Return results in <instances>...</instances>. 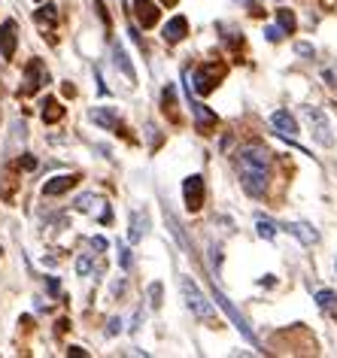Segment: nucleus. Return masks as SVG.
<instances>
[{"instance_id": "obj_1", "label": "nucleus", "mask_w": 337, "mask_h": 358, "mask_svg": "<svg viewBox=\"0 0 337 358\" xmlns=\"http://www.w3.org/2000/svg\"><path fill=\"white\" fill-rule=\"evenodd\" d=\"M180 289H182V298H185V307H189V313L194 319H201V322H210L216 313H213V303L207 301V294H203L198 289V282L192 280V276H182L180 280Z\"/></svg>"}, {"instance_id": "obj_2", "label": "nucleus", "mask_w": 337, "mask_h": 358, "mask_svg": "<svg viewBox=\"0 0 337 358\" xmlns=\"http://www.w3.org/2000/svg\"><path fill=\"white\" fill-rule=\"evenodd\" d=\"M304 119L310 122V134L319 146H334V134H331V122L322 106H304Z\"/></svg>"}, {"instance_id": "obj_3", "label": "nucleus", "mask_w": 337, "mask_h": 358, "mask_svg": "<svg viewBox=\"0 0 337 358\" xmlns=\"http://www.w3.org/2000/svg\"><path fill=\"white\" fill-rule=\"evenodd\" d=\"M237 170H241V185L246 194L261 198V194L268 192V170L264 167H237Z\"/></svg>"}, {"instance_id": "obj_4", "label": "nucleus", "mask_w": 337, "mask_h": 358, "mask_svg": "<svg viewBox=\"0 0 337 358\" xmlns=\"http://www.w3.org/2000/svg\"><path fill=\"white\" fill-rule=\"evenodd\" d=\"M237 167H264L271 170V152L264 146H243L237 152Z\"/></svg>"}, {"instance_id": "obj_5", "label": "nucleus", "mask_w": 337, "mask_h": 358, "mask_svg": "<svg viewBox=\"0 0 337 358\" xmlns=\"http://www.w3.org/2000/svg\"><path fill=\"white\" fill-rule=\"evenodd\" d=\"M182 198H185V207L189 213H198L203 207V176L192 173L189 179L182 182Z\"/></svg>"}, {"instance_id": "obj_6", "label": "nucleus", "mask_w": 337, "mask_h": 358, "mask_svg": "<svg viewBox=\"0 0 337 358\" xmlns=\"http://www.w3.org/2000/svg\"><path fill=\"white\" fill-rule=\"evenodd\" d=\"M76 182H79V176H76V173H61V176H52L49 182L43 185V194H49V198H55V194H64V192H70Z\"/></svg>"}, {"instance_id": "obj_7", "label": "nucleus", "mask_w": 337, "mask_h": 358, "mask_svg": "<svg viewBox=\"0 0 337 358\" xmlns=\"http://www.w3.org/2000/svg\"><path fill=\"white\" fill-rule=\"evenodd\" d=\"M216 79H219V73H216V67H201L198 70V73H194V92H198V94H210L213 92V88H216L219 83H216Z\"/></svg>"}, {"instance_id": "obj_8", "label": "nucleus", "mask_w": 337, "mask_h": 358, "mask_svg": "<svg viewBox=\"0 0 337 358\" xmlns=\"http://www.w3.org/2000/svg\"><path fill=\"white\" fill-rule=\"evenodd\" d=\"M15 22H3L0 24V55L3 58H13L15 55Z\"/></svg>"}, {"instance_id": "obj_9", "label": "nucleus", "mask_w": 337, "mask_h": 358, "mask_svg": "<svg viewBox=\"0 0 337 358\" xmlns=\"http://www.w3.org/2000/svg\"><path fill=\"white\" fill-rule=\"evenodd\" d=\"M271 124L277 128V134H289V137H295V134H298V122H295V115H292L289 110H277V113H273Z\"/></svg>"}, {"instance_id": "obj_10", "label": "nucleus", "mask_w": 337, "mask_h": 358, "mask_svg": "<svg viewBox=\"0 0 337 358\" xmlns=\"http://www.w3.org/2000/svg\"><path fill=\"white\" fill-rule=\"evenodd\" d=\"M146 231H149V216H146V213H140V210H134V213H131L128 240H131V243H140V240L146 237Z\"/></svg>"}, {"instance_id": "obj_11", "label": "nucleus", "mask_w": 337, "mask_h": 358, "mask_svg": "<svg viewBox=\"0 0 337 358\" xmlns=\"http://www.w3.org/2000/svg\"><path fill=\"white\" fill-rule=\"evenodd\" d=\"M192 113H194V122H198V131H210V128H216L219 124L216 113L207 110V106L198 103V101H192Z\"/></svg>"}, {"instance_id": "obj_12", "label": "nucleus", "mask_w": 337, "mask_h": 358, "mask_svg": "<svg viewBox=\"0 0 337 358\" xmlns=\"http://www.w3.org/2000/svg\"><path fill=\"white\" fill-rule=\"evenodd\" d=\"M280 228H282V231H289V234H295V237H298L304 246H313L316 240H319V234H316V231L307 225V222H292V225H280Z\"/></svg>"}, {"instance_id": "obj_13", "label": "nucleus", "mask_w": 337, "mask_h": 358, "mask_svg": "<svg viewBox=\"0 0 337 358\" xmlns=\"http://www.w3.org/2000/svg\"><path fill=\"white\" fill-rule=\"evenodd\" d=\"M185 34H189V22H185L182 15H173V19L164 24V40L167 43H180Z\"/></svg>"}, {"instance_id": "obj_14", "label": "nucleus", "mask_w": 337, "mask_h": 358, "mask_svg": "<svg viewBox=\"0 0 337 358\" xmlns=\"http://www.w3.org/2000/svg\"><path fill=\"white\" fill-rule=\"evenodd\" d=\"M88 115H92V122H94V124H101V128H106V131H113V128L119 124L116 113H113V110H103V106H94V110L88 113Z\"/></svg>"}, {"instance_id": "obj_15", "label": "nucleus", "mask_w": 337, "mask_h": 358, "mask_svg": "<svg viewBox=\"0 0 337 358\" xmlns=\"http://www.w3.org/2000/svg\"><path fill=\"white\" fill-rule=\"evenodd\" d=\"M113 58H116V67L131 79V83H134L137 73H134V67H131V61H128V55H125V49H122V46H113Z\"/></svg>"}, {"instance_id": "obj_16", "label": "nucleus", "mask_w": 337, "mask_h": 358, "mask_svg": "<svg viewBox=\"0 0 337 358\" xmlns=\"http://www.w3.org/2000/svg\"><path fill=\"white\" fill-rule=\"evenodd\" d=\"M255 231H259V237H261V240H273V237H277V231H280V225H277L273 219L259 216V219H255Z\"/></svg>"}, {"instance_id": "obj_17", "label": "nucleus", "mask_w": 337, "mask_h": 358, "mask_svg": "<svg viewBox=\"0 0 337 358\" xmlns=\"http://www.w3.org/2000/svg\"><path fill=\"white\" fill-rule=\"evenodd\" d=\"M137 6H140V19H143V28H152L155 19H158V10L152 3H146V0H137Z\"/></svg>"}, {"instance_id": "obj_18", "label": "nucleus", "mask_w": 337, "mask_h": 358, "mask_svg": "<svg viewBox=\"0 0 337 358\" xmlns=\"http://www.w3.org/2000/svg\"><path fill=\"white\" fill-rule=\"evenodd\" d=\"M97 203H101V198L88 192V194H79V198H76V210H79V213H94Z\"/></svg>"}, {"instance_id": "obj_19", "label": "nucleus", "mask_w": 337, "mask_h": 358, "mask_svg": "<svg viewBox=\"0 0 337 358\" xmlns=\"http://www.w3.org/2000/svg\"><path fill=\"white\" fill-rule=\"evenodd\" d=\"M92 271H94V258H92V252L79 255V258H76V273H79V276H88Z\"/></svg>"}, {"instance_id": "obj_20", "label": "nucleus", "mask_w": 337, "mask_h": 358, "mask_svg": "<svg viewBox=\"0 0 337 358\" xmlns=\"http://www.w3.org/2000/svg\"><path fill=\"white\" fill-rule=\"evenodd\" d=\"M277 15H280V28H282V31H289V34L295 31V24H298V22H295V13H292V10H280Z\"/></svg>"}, {"instance_id": "obj_21", "label": "nucleus", "mask_w": 337, "mask_h": 358, "mask_svg": "<svg viewBox=\"0 0 337 358\" xmlns=\"http://www.w3.org/2000/svg\"><path fill=\"white\" fill-rule=\"evenodd\" d=\"M61 113H64V110H61L55 101H46V110H43V122H58Z\"/></svg>"}, {"instance_id": "obj_22", "label": "nucleus", "mask_w": 337, "mask_h": 358, "mask_svg": "<svg viewBox=\"0 0 337 358\" xmlns=\"http://www.w3.org/2000/svg\"><path fill=\"white\" fill-rule=\"evenodd\" d=\"M55 19H58V15H55V6H52V3H46V6H43V10L37 13V22H40V24H55Z\"/></svg>"}, {"instance_id": "obj_23", "label": "nucleus", "mask_w": 337, "mask_h": 358, "mask_svg": "<svg viewBox=\"0 0 337 358\" xmlns=\"http://www.w3.org/2000/svg\"><path fill=\"white\" fill-rule=\"evenodd\" d=\"M149 307H152V310L162 307V282H152V285H149Z\"/></svg>"}, {"instance_id": "obj_24", "label": "nucleus", "mask_w": 337, "mask_h": 358, "mask_svg": "<svg viewBox=\"0 0 337 358\" xmlns=\"http://www.w3.org/2000/svg\"><path fill=\"white\" fill-rule=\"evenodd\" d=\"M334 301H337V294H334V292H328V289L316 292V303H319V307H322V310H328V307H331Z\"/></svg>"}, {"instance_id": "obj_25", "label": "nucleus", "mask_w": 337, "mask_h": 358, "mask_svg": "<svg viewBox=\"0 0 337 358\" xmlns=\"http://www.w3.org/2000/svg\"><path fill=\"white\" fill-rule=\"evenodd\" d=\"M264 37H268L271 43H280L282 40V28H277V24H268V28H264Z\"/></svg>"}, {"instance_id": "obj_26", "label": "nucleus", "mask_w": 337, "mask_h": 358, "mask_svg": "<svg viewBox=\"0 0 337 358\" xmlns=\"http://www.w3.org/2000/svg\"><path fill=\"white\" fill-rule=\"evenodd\" d=\"M119 264H122V271H131V252H128V246H119Z\"/></svg>"}, {"instance_id": "obj_27", "label": "nucleus", "mask_w": 337, "mask_h": 358, "mask_svg": "<svg viewBox=\"0 0 337 358\" xmlns=\"http://www.w3.org/2000/svg\"><path fill=\"white\" fill-rule=\"evenodd\" d=\"M295 52H298V55H304V58H316V49L310 46V43H298Z\"/></svg>"}, {"instance_id": "obj_28", "label": "nucleus", "mask_w": 337, "mask_h": 358, "mask_svg": "<svg viewBox=\"0 0 337 358\" xmlns=\"http://www.w3.org/2000/svg\"><path fill=\"white\" fill-rule=\"evenodd\" d=\"M119 331H122V319H110V328H106V334H110V337H116Z\"/></svg>"}, {"instance_id": "obj_29", "label": "nucleus", "mask_w": 337, "mask_h": 358, "mask_svg": "<svg viewBox=\"0 0 337 358\" xmlns=\"http://www.w3.org/2000/svg\"><path fill=\"white\" fill-rule=\"evenodd\" d=\"M92 246H94V249H101V252H103V249H106V240H103V237H94V240H92Z\"/></svg>"}, {"instance_id": "obj_30", "label": "nucleus", "mask_w": 337, "mask_h": 358, "mask_svg": "<svg viewBox=\"0 0 337 358\" xmlns=\"http://www.w3.org/2000/svg\"><path fill=\"white\" fill-rule=\"evenodd\" d=\"M22 167H24V170H34V167H37V158H24Z\"/></svg>"}, {"instance_id": "obj_31", "label": "nucleus", "mask_w": 337, "mask_h": 358, "mask_svg": "<svg viewBox=\"0 0 337 358\" xmlns=\"http://www.w3.org/2000/svg\"><path fill=\"white\" fill-rule=\"evenodd\" d=\"M125 292V280H119V282H113V294H122Z\"/></svg>"}, {"instance_id": "obj_32", "label": "nucleus", "mask_w": 337, "mask_h": 358, "mask_svg": "<svg viewBox=\"0 0 337 358\" xmlns=\"http://www.w3.org/2000/svg\"><path fill=\"white\" fill-rule=\"evenodd\" d=\"M334 70H337V67H334Z\"/></svg>"}]
</instances>
